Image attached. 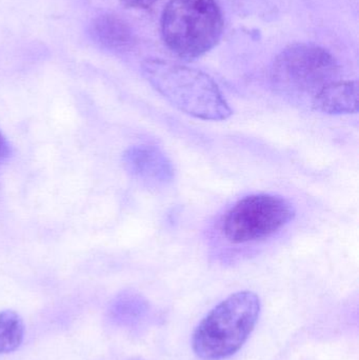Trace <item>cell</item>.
Listing matches in <instances>:
<instances>
[{"instance_id":"obj_1","label":"cell","mask_w":359,"mask_h":360,"mask_svg":"<svg viewBox=\"0 0 359 360\" xmlns=\"http://www.w3.org/2000/svg\"><path fill=\"white\" fill-rule=\"evenodd\" d=\"M261 300L252 291L232 294L215 306L198 323L192 348L202 360L233 356L246 344L261 315Z\"/></svg>"},{"instance_id":"obj_9","label":"cell","mask_w":359,"mask_h":360,"mask_svg":"<svg viewBox=\"0 0 359 360\" xmlns=\"http://www.w3.org/2000/svg\"><path fill=\"white\" fill-rule=\"evenodd\" d=\"M25 328L18 314L13 311L0 312V354L13 352L23 340Z\"/></svg>"},{"instance_id":"obj_7","label":"cell","mask_w":359,"mask_h":360,"mask_svg":"<svg viewBox=\"0 0 359 360\" xmlns=\"http://www.w3.org/2000/svg\"><path fill=\"white\" fill-rule=\"evenodd\" d=\"M311 107L328 115L358 113V82L356 80L332 82L316 95Z\"/></svg>"},{"instance_id":"obj_5","label":"cell","mask_w":359,"mask_h":360,"mask_svg":"<svg viewBox=\"0 0 359 360\" xmlns=\"http://www.w3.org/2000/svg\"><path fill=\"white\" fill-rule=\"evenodd\" d=\"M294 217V207L280 195H249L226 213L221 232L230 243H252L275 234Z\"/></svg>"},{"instance_id":"obj_2","label":"cell","mask_w":359,"mask_h":360,"mask_svg":"<svg viewBox=\"0 0 359 360\" xmlns=\"http://www.w3.org/2000/svg\"><path fill=\"white\" fill-rule=\"evenodd\" d=\"M143 72L158 93L188 115L221 122L233 114L214 80L204 72L162 60L147 61Z\"/></svg>"},{"instance_id":"obj_10","label":"cell","mask_w":359,"mask_h":360,"mask_svg":"<svg viewBox=\"0 0 359 360\" xmlns=\"http://www.w3.org/2000/svg\"><path fill=\"white\" fill-rule=\"evenodd\" d=\"M157 0H120L122 6L128 8H138V10H147L152 8Z\"/></svg>"},{"instance_id":"obj_8","label":"cell","mask_w":359,"mask_h":360,"mask_svg":"<svg viewBox=\"0 0 359 360\" xmlns=\"http://www.w3.org/2000/svg\"><path fill=\"white\" fill-rule=\"evenodd\" d=\"M92 39L103 48L124 51L134 44V35L128 23L115 14L96 17L90 25Z\"/></svg>"},{"instance_id":"obj_11","label":"cell","mask_w":359,"mask_h":360,"mask_svg":"<svg viewBox=\"0 0 359 360\" xmlns=\"http://www.w3.org/2000/svg\"><path fill=\"white\" fill-rule=\"evenodd\" d=\"M10 155V146L6 139L0 133V162H4Z\"/></svg>"},{"instance_id":"obj_4","label":"cell","mask_w":359,"mask_h":360,"mask_svg":"<svg viewBox=\"0 0 359 360\" xmlns=\"http://www.w3.org/2000/svg\"><path fill=\"white\" fill-rule=\"evenodd\" d=\"M223 21L215 0H170L162 18L169 50L191 60L212 50L221 39Z\"/></svg>"},{"instance_id":"obj_6","label":"cell","mask_w":359,"mask_h":360,"mask_svg":"<svg viewBox=\"0 0 359 360\" xmlns=\"http://www.w3.org/2000/svg\"><path fill=\"white\" fill-rule=\"evenodd\" d=\"M126 173L149 188H162L174 180L175 169L168 156L153 146L129 148L122 156Z\"/></svg>"},{"instance_id":"obj_3","label":"cell","mask_w":359,"mask_h":360,"mask_svg":"<svg viewBox=\"0 0 359 360\" xmlns=\"http://www.w3.org/2000/svg\"><path fill=\"white\" fill-rule=\"evenodd\" d=\"M339 77V65L325 49L296 44L285 49L274 61V90L291 103L311 105L316 95Z\"/></svg>"}]
</instances>
